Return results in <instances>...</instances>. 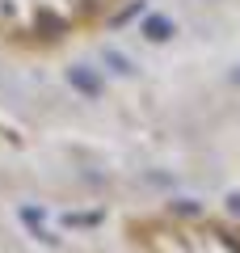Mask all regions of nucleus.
<instances>
[{"label": "nucleus", "instance_id": "obj_1", "mask_svg": "<svg viewBox=\"0 0 240 253\" xmlns=\"http://www.w3.org/2000/svg\"><path fill=\"white\" fill-rule=\"evenodd\" d=\"M126 0H0V51L55 55L106 30Z\"/></svg>", "mask_w": 240, "mask_h": 253}]
</instances>
